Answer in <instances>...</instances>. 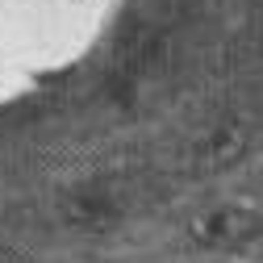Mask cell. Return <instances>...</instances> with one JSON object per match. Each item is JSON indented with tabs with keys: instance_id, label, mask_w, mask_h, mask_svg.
<instances>
[{
	"instance_id": "obj_1",
	"label": "cell",
	"mask_w": 263,
	"mask_h": 263,
	"mask_svg": "<svg viewBox=\"0 0 263 263\" xmlns=\"http://www.w3.org/2000/svg\"><path fill=\"white\" fill-rule=\"evenodd\" d=\"M134 0H0V109L84 71Z\"/></svg>"
}]
</instances>
